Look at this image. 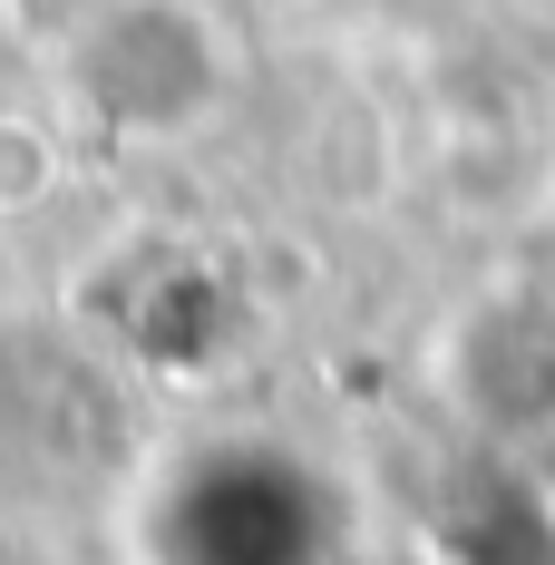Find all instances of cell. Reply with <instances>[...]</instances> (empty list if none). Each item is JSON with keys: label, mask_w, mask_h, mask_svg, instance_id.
I'll list each match as a JSON object with an SVG mask.
<instances>
[{"label": "cell", "mask_w": 555, "mask_h": 565, "mask_svg": "<svg viewBox=\"0 0 555 565\" xmlns=\"http://www.w3.org/2000/svg\"><path fill=\"white\" fill-rule=\"evenodd\" d=\"M68 68H78L88 108H108L117 127H147V137L185 127L224 78L195 0H98L68 40Z\"/></svg>", "instance_id": "obj_1"}]
</instances>
